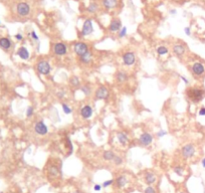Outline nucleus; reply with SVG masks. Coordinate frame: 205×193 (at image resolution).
Listing matches in <instances>:
<instances>
[{
	"mask_svg": "<svg viewBox=\"0 0 205 193\" xmlns=\"http://www.w3.org/2000/svg\"><path fill=\"white\" fill-rule=\"evenodd\" d=\"M186 96L192 103L197 104L204 99L205 92L200 88H189L186 90Z\"/></svg>",
	"mask_w": 205,
	"mask_h": 193,
	"instance_id": "f257e3e1",
	"label": "nucleus"
},
{
	"mask_svg": "<svg viewBox=\"0 0 205 193\" xmlns=\"http://www.w3.org/2000/svg\"><path fill=\"white\" fill-rule=\"evenodd\" d=\"M36 70L38 71V73L42 74V76H48L51 73V65L48 60L42 59L37 62Z\"/></svg>",
	"mask_w": 205,
	"mask_h": 193,
	"instance_id": "f03ea898",
	"label": "nucleus"
},
{
	"mask_svg": "<svg viewBox=\"0 0 205 193\" xmlns=\"http://www.w3.org/2000/svg\"><path fill=\"white\" fill-rule=\"evenodd\" d=\"M88 50H90V49H88V45L85 42L77 41V42H76L74 45V51L79 57L82 56L85 53H87Z\"/></svg>",
	"mask_w": 205,
	"mask_h": 193,
	"instance_id": "7ed1b4c3",
	"label": "nucleus"
},
{
	"mask_svg": "<svg viewBox=\"0 0 205 193\" xmlns=\"http://www.w3.org/2000/svg\"><path fill=\"white\" fill-rule=\"evenodd\" d=\"M52 51H53L54 56H63L68 53V46L63 42H55L52 46Z\"/></svg>",
	"mask_w": 205,
	"mask_h": 193,
	"instance_id": "20e7f679",
	"label": "nucleus"
},
{
	"mask_svg": "<svg viewBox=\"0 0 205 193\" xmlns=\"http://www.w3.org/2000/svg\"><path fill=\"white\" fill-rule=\"evenodd\" d=\"M94 32V25L92 19L88 18L85 20L84 24H82V30H81V35L82 36H88Z\"/></svg>",
	"mask_w": 205,
	"mask_h": 193,
	"instance_id": "39448f33",
	"label": "nucleus"
},
{
	"mask_svg": "<svg viewBox=\"0 0 205 193\" xmlns=\"http://www.w3.org/2000/svg\"><path fill=\"white\" fill-rule=\"evenodd\" d=\"M109 96H110V92L105 85H101V87H99L97 89L95 94V100H98V101L108 100Z\"/></svg>",
	"mask_w": 205,
	"mask_h": 193,
	"instance_id": "423d86ee",
	"label": "nucleus"
},
{
	"mask_svg": "<svg viewBox=\"0 0 205 193\" xmlns=\"http://www.w3.org/2000/svg\"><path fill=\"white\" fill-rule=\"evenodd\" d=\"M16 12L19 16H22V17L28 16L30 13V5L26 2H19L16 6Z\"/></svg>",
	"mask_w": 205,
	"mask_h": 193,
	"instance_id": "0eeeda50",
	"label": "nucleus"
},
{
	"mask_svg": "<svg viewBox=\"0 0 205 193\" xmlns=\"http://www.w3.org/2000/svg\"><path fill=\"white\" fill-rule=\"evenodd\" d=\"M195 147L194 145L192 144H186L184 145L183 147L181 149V154L182 156L184 157L185 159H188V158H191V157H193L195 155Z\"/></svg>",
	"mask_w": 205,
	"mask_h": 193,
	"instance_id": "6e6552de",
	"label": "nucleus"
},
{
	"mask_svg": "<svg viewBox=\"0 0 205 193\" xmlns=\"http://www.w3.org/2000/svg\"><path fill=\"white\" fill-rule=\"evenodd\" d=\"M122 59H123L124 65H126V67H131V65H133L136 62V56L133 51L125 52L123 56H122Z\"/></svg>",
	"mask_w": 205,
	"mask_h": 193,
	"instance_id": "1a4fd4ad",
	"label": "nucleus"
},
{
	"mask_svg": "<svg viewBox=\"0 0 205 193\" xmlns=\"http://www.w3.org/2000/svg\"><path fill=\"white\" fill-rule=\"evenodd\" d=\"M153 142V136L150 133H143L139 137V144L143 147H148Z\"/></svg>",
	"mask_w": 205,
	"mask_h": 193,
	"instance_id": "9d476101",
	"label": "nucleus"
},
{
	"mask_svg": "<svg viewBox=\"0 0 205 193\" xmlns=\"http://www.w3.org/2000/svg\"><path fill=\"white\" fill-rule=\"evenodd\" d=\"M60 175V169L57 165L55 164H49L48 166V176L49 178H57Z\"/></svg>",
	"mask_w": 205,
	"mask_h": 193,
	"instance_id": "9b49d317",
	"label": "nucleus"
},
{
	"mask_svg": "<svg viewBox=\"0 0 205 193\" xmlns=\"http://www.w3.org/2000/svg\"><path fill=\"white\" fill-rule=\"evenodd\" d=\"M191 71H192L193 74H195L196 76H203L205 73V67L202 62H196L193 63L192 68H191Z\"/></svg>",
	"mask_w": 205,
	"mask_h": 193,
	"instance_id": "f8f14e48",
	"label": "nucleus"
},
{
	"mask_svg": "<svg viewBox=\"0 0 205 193\" xmlns=\"http://www.w3.org/2000/svg\"><path fill=\"white\" fill-rule=\"evenodd\" d=\"M34 131L37 135H40V136H44L48 133V126L44 124L43 121H39L35 124L34 126Z\"/></svg>",
	"mask_w": 205,
	"mask_h": 193,
	"instance_id": "ddd939ff",
	"label": "nucleus"
},
{
	"mask_svg": "<svg viewBox=\"0 0 205 193\" xmlns=\"http://www.w3.org/2000/svg\"><path fill=\"white\" fill-rule=\"evenodd\" d=\"M122 27H123V26H122V21L120 20V19H119V18H114V19L111 20L108 29H109L111 32H119Z\"/></svg>",
	"mask_w": 205,
	"mask_h": 193,
	"instance_id": "4468645a",
	"label": "nucleus"
},
{
	"mask_svg": "<svg viewBox=\"0 0 205 193\" xmlns=\"http://www.w3.org/2000/svg\"><path fill=\"white\" fill-rule=\"evenodd\" d=\"M102 6L106 10H113L118 6L119 0H101Z\"/></svg>",
	"mask_w": 205,
	"mask_h": 193,
	"instance_id": "2eb2a0df",
	"label": "nucleus"
},
{
	"mask_svg": "<svg viewBox=\"0 0 205 193\" xmlns=\"http://www.w3.org/2000/svg\"><path fill=\"white\" fill-rule=\"evenodd\" d=\"M81 116L82 119H85V120L90 119V118L93 116V108L90 106V105H85V106L82 107L81 110Z\"/></svg>",
	"mask_w": 205,
	"mask_h": 193,
	"instance_id": "dca6fc26",
	"label": "nucleus"
},
{
	"mask_svg": "<svg viewBox=\"0 0 205 193\" xmlns=\"http://www.w3.org/2000/svg\"><path fill=\"white\" fill-rule=\"evenodd\" d=\"M185 51H186V48H185L184 45H175L173 46V53L178 57H181L183 56Z\"/></svg>",
	"mask_w": 205,
	"mask_h": 193,
	"instance_id": "f3484780",
	"label": "nucleus"
},
{
	"mask_svg": "<svg viewBox=\"0 0 205 193\" xmlns=\"http://www.w3.org/2000/svg\"><path fill=\"white\" fill-rule=\"evenodd\" d=\"M115 79L119 84H123V82H125L126 81H128V74H127L126 71H119L116 73Z\"/></svg>",
	"mask_w": 205,
	"mask_h": 193,
	"instance_id": "a211bd4d",
	"label": "nucleus"
},
{
	"mask_svg": "<svg viewBox=\"0 0 205 193\" xmlns=\"http://www.w3.org/2000/svg\"><path fill=\"white\" fill-rule=\"evenodd\" d=\"M16 54L23 60H27L29 59V51H28V49L26 48H24V46H21V48L17 50V52H16Z\"/></svg>",
	"mask_w": 205,
	"mask_h": 193,
	"instance_id": "6ab92c4d",
	"label": "nucleus"
},
{
	"mask_svg": "<svg viewBox=\"0 0 205 193\" xmlns=\"http://www.w3.org/2000/svg\"><path fill=\"white\" fill-rule=\"evenodd\" d=\"M144 179H145L146 184H148V185H152V184H154L157 180L156 175H155L153 172H146L145 176H144Z\"/></svg>",
	"mask_w": 205,
	"mask_h": 193,
	"instance_id": "aec40b11",
	"label": "nucleus"
},
{
	"mask_svg": "<svg viewBox=\"0 0 205 193\" xmlns=\"http://www.w3.org/2000/svg\"><path fill=\"white\" fill-rule=\"evenodd\" d=\"M115 183H116V186H117L118 188H123V187H125L127 184H128V179H127L126 176L121 175L115 180Z\"/></svg>",
	"mask_w": 205,
	"mask_h": 193,
	"instance_id": "412c9836",
	"label": "nucleus"
},
{
	"mask_svg": "<svg viewBox=\"0 0 205 193\" xmlns=\"http://www.w3.org/2000/svg\"><path fill=\"white\" fill-rule=\"evenodd\" d=\"M79 60H81V62L84 63V65H90V63L92 62V60H93V53H92V51L88 50L87 53H85L84 56L79 57Z\"/></svg>",
	"mask_w": 205,
	"mask_h": 193,
	"instance_id": "4be33fe9",
	"label": "nucleus"
},
{
	"mask_svg": "<svg viewBox=\"0 0 205 193\" xmlns=\"http://www.w3.org/2000/svg\"><path fill=\"white\" fill-rule=\"evenodd\" d=\"M100 10V5L98 2L96 1H92L90 4H88V6L87 7V11L88 13H92V14H94V13H97Z\"/></svg>",
	"mask_w": 205,
	"mask_h": 193,
	"instance_id": "5701e85b",
	"label": "nucleus"
},
{
	"mask_svg": "<svg viewBox=\"0 0 205 193\" xmlns=\"http://www.w3.org/2000/svg\"><path fill=\"white\" fill-rule=\"evenodd\" d=\"M117 137H118L119 142H120V144L122 146H126L127 144H128L129 138H128V136H127V134L125 133V132H120V133H118Z\"/></svg>",
	"mask_w": 205,
	"mask_h": 193,
	"instance_id": "b1692460",
	"label": "nucleus"
},
{
	"mask_svg": "<svg viewBox=\"0 0 205 193\" xmlns=\"http://www.w3.org/2000/svg\"><path fill=\"white\" fill-rule=\"evenodd\" d=\"M0 48L7 50L11 48V41L7 37H1L0 38Z\"/></svg>",
	"mask_w": 205,
	"mask_h": 193,
	"instance_id": "393cba45",
	"label": "nucleus"
},
{
	"mask_svg": "<svg viewBox=\"0 0 205 193\" xmlns=\"http://www.w3.org/2000/svg\"><path fill=\"white\" fill-rule=\"evenodd\" d=\"M115 157H116L115 153H114L113 151H111V150L105 151L104 154H102V158L106 160V161H113Z\"/></svg>",
	"mask_w": 205,
	"mask_h": 193,
	"instance_id": "a878e982",
	"label": "nucleus"
},
{
	"mask_svg": "<svg viewBox=\"0 0 205 193\" xmlns=\"http://www.w3.org/2000/svg\"><path fill=\"white\" fill-rule=\"evenodd\" d=\"M70 85L73 88H74V89L82 87V85H81V81H79V79L77 78V76H71V78L70 79Z\"/></svg>",
	"mask_w": 205,
	"mask_h": 193,
	"instance_id": "bb28decb",
	"label": "nucleus"
},
{
	"mask_svg": "<svg viewBox=\"0 0 205 193\" xmlns=\"http://www.w3.org/2000/svg\"><path fill=\"white\" fill-rule=\"evenodd\" d=\"M156 51H157V53L159 54V56H165V54L168 53L169 50H168V48H166V46L160 45V46H158V48H157Z\"/></svg>",
	"mask_w": 205,
	"mask_h": 193,
	"instance_id": "cd10ccee",
	"label": "nucleus"
},
{
	"mask_svg": "<svg viewBox=\"0 0 205 193\" xmlns=\"http://www.w3.org/2000/svg\"><path fill=\"white\" fill-rule=\"evenodd\" d=\"M81 91L85 94V96H91V94H92V89H91V87H88V85H82Z\"/></svg>",
	"mask_w": 205,
	"mask_h": 193,
	"instance_id": "c85d7f7f",
	"label": "nucleus"
},
{
	"mask_svg": "<svg viewBox=\"0 0 205 193\" xmlns=\"http://www.w3.org/2000/svg\"><path fill=\"white\" fill-rule=\"evenodd\" d=\"M62 110H63V113L66 115H70L73 113V109L71 108V107H68V105L65 104V103H62Z\"/></svg>",
	"mask_w": 205,
	"mask_h": 193,
	"instance_id": "c756f323",
	"label": "nucleus"
},
{
	"mask_svg": "<svg viewBox=\"0 0 205 193\" xmlns=\"http://www.w3.org/2000/svg\"><path fill=\"white\" fill-rule=\"evenodd\" d=\"M174 172H175L176 175H178V176H183L184 169L182 166H176V167H174Z\"/></svg>",
	"mask_w": 205,
	"mask_h": 193,
	"instance_id": "7c9ffc66",
	"label": "nucleus"
},
{
	"mask_svg": "<svg viewBox=\"0 0 205 193\" xmlns=\"http://www.w3.org/2000/svg\"><path fill=\"white\" fill-rule=\"evenodd\" d=\"M126 35H127V27L123 26L120 29V31L118 32V36H119V38H123L126 36Z\"/></svg>",
	"mask_w": 205,
	"mask_h": 193,
	"instance_id": "2f4dec72",
	"label": "nucleus"
},
{
	"mask_svg": "<svg viewBox=\"0 0 205 193\" xmlns=\"http://www.w3.org/2000/svg\"><path fill=\"white\" fill-rule=\"evenodd\" d=\"M113 162H114V164L115 165H117V166H119V165H121V164H123V158L120 156H117L116 155V157L114 158L113 160Z\"/></svg>",
	"mask_w": 205,
	"mask_h": 193,
	"instance_id": "473e14b6",
	"label": "nucleus"
},
{
	"mask_svg": "<svg viewBox=\"0 0 205 193\" xmlns=\"http://www.w3.org/2000/svg\"><path fill=\"white\" fill-rule=\"evenodd\" d=\"M114 183H115V180H114V179H110V180L105 181L104 183L102 184V186L104 187V188H107V187H109V186H111V185H113Z\"/></svg>",
	"mask_w": 205,
	"mask_h": 193,
	"instance_id": "72a5a7b5",
	"label": "nucleus"
},
{
	"mask_svg": "<svg viewBox=\"0 0 205 193\" xmlns=\"http://www.w3.org/2000/svg\"><path fill=\"white\" fill-rule=\"evenodd\" d=\"M33 114H34V109H33V107H28L26 110V117L27 118H30L31 116H33Z\"/></svg>",
	"mask_w": 205,
	"mask_h": 193,
	"instance_id": "f704fd0d",
	"label": "nucleus"
},
{
	"mask_svg": "<svg viewBox=\"0 0 205 193\" xmlns=\"http://www.w3.org/2000/svg\"><path fill=\"white\" fill-rule=\"evenodd\" d=\"M144 193H156V190H155L154 187H152V185H149L144 190Z\"/></svg>",
	"mask_w": 205,
	"mask_h": 193,
	"instance_id": "c9c22d12",
	"label": "nucleus"
},
{
	"mask_svg": "<svg viewBox=\"0 0 205 193\" xmlns=\"http://www.w3.org/2000/svg\"><path fill=\"white\" fill-rule=\"evenodd\" d=\"M65 91H59V92L56 93V96H57V99H59V100H62V99L65 98Z\"/></svg>",
	"mask_w": 205,
	"mask_h": 193,
	"instance_id": "e433bc0d",
	"label": "nucleus"
},
{
	"mask_svg": "<svg viewBox=\"0 0 205 193\" xmlns=\"http://www.w3.org/2000/svg\"><path fill=\"white\" fill-rule=\"evenodd\" d=\"M30 35H31V38L34 41H38V39H39V37H38V35L36 34V32L33 30V31H31V33H30Z\"/></svg>",
	"mask_w": 205,
	"mask_h": 193,
	"instance_id": "4c0bfd02",
	"label": "nucleus"
},
{
	"mask_svg": "<svg viewBox=\"0 0 205 193\" xmlns=\"http://www.w3.org/2000/svg\"><path fill=\"white\" fill-rule=\"evenodd\" d=\"M166 134H167V132H166L165 130H161V131H159V132L157 133V137L162 138V137H164Z\"/></svg>",
	"mask_w": 205,
	"mask_h": 193,
	"instance_id": "58836bf2",
	"label": "nucleus"
},
{
	"mask_svg": "<svg viewBox=\"0 0 205 193\" xmlns=\"http://www.w3.org/2000/svg\"><path fill=\"white\" fill-rule=\"evenodd\" d=\"M184 32H185V34H186V35L190 36V35H191V29H190V27L189 26L185 27V28H184Z\"/></svg>",
	"mask_w": 205,
	"mask_h": 193,
	"instance_id": "ea45409f",
	"label": "nucleus"
},
{
	"mask_svg": "<svg viewBox=\"0 0 205 193\" xmlns=\"http://www.w3.org/2000/svg\"><path fill=\"white\" fill-rule=\"evenodd\" d=\"M198 114H199V116H201V117L205 116V107H203V108H201L200 110H199Z\"/></svg>",
	"mask_w": 205,
	"mask_h": 193,
	"instance_id": "a19ab883",
	"label": "nucleus"
},
{
	"mask_svg": "<svg viewBox=\"0 0 205 193\" xmlns=\"http://www.w3.org/2000/svg\"><path fill=\"white\" fill-rule=\"evenodd\" d=\"M102 185H100V184H96L95 186H94V190L95 191H101V189H102Z\"/></svg>",
	"mask_w": 205,
	"mask_h": 193,
	"instance_id": "79ce46f5",
	"label": "nucleus"
},
{
	"mask_svg": "<svg viewBox=\"0 0 205 193\" xmlns=\"http://www.w3.org/2000/svg\"><path fill=\"white\" fill-rule=\"evenodd\" d=\"M15 38H16V39H17L18 41H21L22 39H23V36H22V34L17 33V34H15Z\"/></svg>",
	"mask_w": 205,
	"mask_h": 193,
	"instance_id": "37998d69",
	"label": "nucleus"
},
{
	"mask_svg": "<svg viewBox=\"0 0 205 193\" xmlns=\"http://www.w3.org/2000/svg\"><path fill=\"white\" fill-rule=\"evenodd\" d=\"M181 79H182V81H183L186 85L189 84V81H188V79H187L186 78H185V76H181Z\"/></svg>",
	"mask_w": 205,
	"mask_h": 193,
	"instance_id": "c03bdc74",
	"label": "nucleus"
},
{
	"mask_svg": "<svg viewBox=\"0 0 205 193\" xmlns=\"http://www.w3.org/2000/svg\"><path fill=\"white\" fill-rule=\"evenodd\" d=\"M176 13H177V11H176L175 9H171V10H170V14L174 15V14H176Z\"/></svg>",
	"mask_w": 205,
	"mask_h": 193,
	"instance_id": "a18cd8bd",
	"label": "nucleus"
},
{
	"mask_svg": "<svg viewBox=\"0 0 205 193\" xmlns=\"http://www.w3.org/2000/svg\"><path fill=\"white\" fill-rule=\"evenodd\" d=\"M201 165H202V167L205 168V158L202 159V161H201Z\"/></svg>",
	"mask_w": 205,
	"mask_h": 193,
	"instance_id": "49530a36",
	"label": "nucleus"
},
{
	"mask_svg": "<svg viewBox=\"0 0 205 193\" xmlns=\"http://www.w3.org/2000/svg\"><path fill=\"white\" fill-rule=\"evenodd\" d=\"M73 193H82L81 191H77H77H74V192H73Z\"/></svg>",
	"mask_w": 205,
	"mask_h": 193,
	"instance_id": "de8ad7c7",
	"label": "nucleus"
},
{
	"mask_svg": "<svg viewBox=\"0 0 205 193\" xmlns=\"http://www.w3.org/2000/svg\"><path fill=\"white\" fill-rule=\"evenodd\" d=\"M181 193H184V192H181Z\"/></svg>",
	"mask_w": 205,
	"mask_h": 193,
	"instance_id": "09e8293b",
	"label": "nucleus"
}]
</instances>
